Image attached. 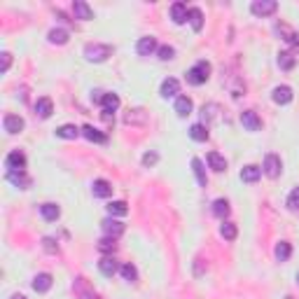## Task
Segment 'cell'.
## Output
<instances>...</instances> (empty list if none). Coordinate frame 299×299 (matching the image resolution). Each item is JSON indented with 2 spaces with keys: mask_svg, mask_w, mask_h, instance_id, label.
<instances>
[{
  "mask_svg": "<svg viewBox=\"0 0 299 299\" xmlns=\"http://www.w3.org/2000/svg\"><path fill=\"white\" fill-rule=\"evenodd\" d=\"M190 138L197 140V143H206V140H208V126H206V124H192Z\"/></svg>",
  "mask_w": 299,
  "mask_h": 299,
  "instance_id": "24",
  "label": "cell"
},
{
  "mask_svg": "<svg viewBox=\"0 0 299 299\" xmlns=\"http://www.w3.org/2000/svg\"><path fill=\"white\" fill-rule=\"evenodd\" d=\"M136 49H138V54L140 56H150V54H155L157 49H159V45H157V40L152 38V35H145V38L138 40Z\"/></svg>",
  "mask_w": 299,
  "mask_h": 299,
  "instance_id": "10",
  "label": "cell"
},
{
  "mask_svg": "<svg viewBox=\"0 0 299 299\" xmlns=\"http://www.w3.org/2000/svg\"><path fill=\"white\" fill-rule=\"evenodd\" d=\"M3 126H5L7 133H21L24 131V126H26V122H24V117L19 115H5V119H3Z\"/></svg>",
  "mask_w": 299,
  "mask_h": 299,
  "instance_id": "8",
  "label": "cell"
},
{
  "mask_svg": "<svg viewBox=\"0 0 299 299\" xmlns=\"http://www.w3.org/2000/svg\"><path fill=\"white\" fill-rule=\"evenodd\" d=\"M40 215L47 220V222H54V220H59V215H61V208H59L56 204H42L40 206Z\"/></svg>",
  "mask_w": 299,
  "mask_h": 299,
  "instance_id": "27",
  "label": "cell"
},
{
  "mask_svg": "<svg viewBox=\"0 0 299 299\" xmlns=\"http://www.w3.org/2000/svg\"><path fill=\"white\" fill-rule=\"evenodd\" d=\"M7 180L12 185H17L19 190H26L31 185V178L26 176V171H7Z\"/></svg>",
  "mask_w": 299,
  "mask_h": 299,
  "instance_id": "16",
  "label": "cell"
},
{
  "mask_svg": "<svg viewBox=\"0 0 299 299\" xmlns=\"http://www.w3.org/2000/svg\"><path fill=\"white\" fill-rule=\"evenodd\" d=\"M297 283H299V271H297Z\"/></svg>",
  "mask_w": 299,
  "mask_h": 299,
  "instance_id": "47",
  "label": "cell"
},
{
  "mask_svg": "<svg viewBox=\"0 0 299 299\" xmlns=\"http://www.w3.org/2000/svg\"><path fill=\"white\" fill-rule=\"evenodd\" d=\"M285 299H294V297H285Z\"/></svg>",
  "mask_w": 299,
  "mask_h": 299,
  "instance_id": "48",
  "label": "cell"
},
{
  "mask_svg": "<svg viewBox=\"0 0 299 299\" xmlns=\"http://www.w3.org/2000/svg\"><path fill=\"white\" fill-rule=\"evenodd\" d=\"M103 112H105V117L110 119V112H115L117 108H119V96L117 94H105L103 96Z\"/></svg>",
  "mask_w": 299,
  "mask_h": 299,
  "instance_id": "25",
  "label": "cell"
},
{
  "mask_svg": "<svg viewBox=\"0 0 299 299\" xmlns=\"http://www.w3.org/2000/svg\"><path fill=\"white\" fill-rule=\"evenodd\" d=\"M208 77H211V63L208 61H197L190 70H187V82L194 84V87L208 82Z\"/></svg>",
  "mask_w": 299,
  "mask_h": 299,
  "instance_id": "2",
  "label": "cell"
},
{
  "mask_svg": "<svg viewBox=\"0 0 299 299\" xmlns=\"http://www.w3.org/2000/svg\"><path fill=\"white\" fill-rule=\"evenodd\" d=\"M98 269H101L103 276L112 278L117 273V269H119V264H117V259L112 257V255H105V257H101V262H98Z\"/></svg>",
  "mask_w": 299,
  "mask_h": 299,
  "instance_id": "14",
  "label": "cell"
},
{
  "mask_svg": "<svg viewBox=\"0 0 299 299\" xmlns=\"http://www.w3.org/2000/svg\"><path fill=\"white\" fill-rule=\"evenodd\" d=\"M42 248H45L47 252H52V255H54V252H59V243H56L54 238H49V236L42 238Z\"/></svg>",
  "mask_w": 299,
  "mask_h": 299,
  "instance_id": "42",
  "label": "cell"
},
{
  "mask_svg": "<svg viewBox=\"0 0 299 299\" xmlns=\"http://www.w3.org/2000/svg\"><path fill=\"white\" fill-rule=\"evenodd\" d=\"M229 201H227V199H215V201H213V215H218L220 220H224L227 218V215H229Z\"/></svg>",
  "mask_w": 299,
  "mask_h": 299,
  "instance_id": "31",
  "label": "cell"
},
{
  "mask_svg": "<svg viewBox=\"0 0 299 299\" xmlns=\"http://www.w3.org/2000/svg\"><path fill=\"white\" fill-rule=\"evenodd\" d=\"M159 94L164 96V98H173V96L180 94V82L176 80V77H166V80L162 82V91Z\"/></svg>",
  "mask_w": 299,
  "mask_h": 299,
  "instance_id": "15",
  "label": "cell"
},
{
  "mask_svg": "<svg viewBox=\"0 0 299 299\" xmlns=\"http://www.w3.org/2000/svg\"><path fill=\"white\" fill-rule=\"evenodd\" d=\"M10 299H28V297H24V294H12Z\"/></svg>",
  "mask_w": 299,
  "mask_h": 299,
  "instance_id": "46",
  "label": "cell"
},
{
  "mask_svg": "<svg viewBox=\"0 0 299 299\" xmlns=\"http://www.w3.org/2000/svg\"><path fill=\"white\" fill-rule=\"evenodd\" d=\"M187 21L192 24L194 31H201V28H204V12H201L199 7H190V12H187Z\"/></svg>",
  "mask_w": 299,
  "mask_h": 299,
  "instance_id": "28",
  "label": "cell"
},
{
  "mask_svg": "<svg viewBox=\"0 0 299 299\" xmlns=\"http://www.w3.org/2000/svg\"><path fill=\"white\" fill-rule=\"evenodd\" d=\"M276 10H278L276 0H255L250 5V12L255 17H271V14H276Z\"/></svg>",
  "mask_w": 299,
  "mask_h": 299,
  "instance_id": "4",
  "label": "cell"
},
{
  "mask_svg": "<svg viewBox=\"0 0 299 299\" xmlns=\"http://www.w3.org/2000/svg\"><path fill=\"white\" fill-rule=\"evenodd\" d=\"M5 166H7V171H24L26 169V155L21 150H12L5 157Z\"/></svg>",
  "mask_w": 299,
  "mask_h": 299,
  "instance_id": "5",
  "label": "cell"
},
{
  "mask_svg": "<svg viewBox=\"0 0 299 299\" xmlns=\"http://www.w3.org/2000/svg\"><path fill=\"white\" fill-rule=\"evenodd\" d=\"M294 63H297V56H294V52H278V66L283 70H292Z\"/></svg>",
  "mask_w": 299,
  "mask_h": 299,
  "instance_id": "32",
  "label": "cell"
},
{
  "mask_svg": "<svg viewBox=\"0 0 299 299\" xmlns=\"http://www.w3.org/2000/svg\"><path fill=\"white\" fill-rule=\"evenodd\" d=\"M287 208L290 211H299V187H294L290 192V197H287Z\"/></svg>",
  "mask_w": 299,
  "mask_h": 299,
  "instance_id": "41",
  "label": "cell"
},
{
  "mask_svg": "<svg viewBox=\"0 0 299 299\" xmlns=\"http://www.w3.org/2000/svg\"><path fill=\"white\" fill-rule=\"evenodd\" d=\"M262 173H264L266 178H271V180H276V178L283 173V162H280L278 155H266L264 157V164H262Z\"/></svg>",
  "mask_w": 299,
  "mask_h": 299,
  "instance_id": "3",
  "label": "cell"
},
{
  "mask_svg": "<svg viewBox=\"0 0 299 299\" xmlns=\"http://www.w3.org/2000/svg\"><path fill=\"white\" fill-rule=\"evenodd\" d=\"M82 136L87 138V140H91V143H108V136L101 133L98 129H94L91 124H84V126H82Z\"/></svg>",
  "mask_w": 299,
  "mask_h": 299,
  "instance_id": "18",
  "label": "cell"
},
{
  "mask_svg": "<svg viewBox=\"0 0 299 299\" xmlns=\"http://www.w3.org/2000/svg\"><path fill=\"white\" fill-rule=\"evenodd\" d=\"M157 162H159V155H157V152H145V155H143V166H145V169L155 166Z\"/></svg>",
  "mask_w": 299,
  "mask_h": 299,
  "instance_id": "43",
  "label": "cell"
},
{
  "mask_svg": "<svg viewBox=\"0 0 299 299\" xmlns=\"http://www.w3.org/2000/svg\"><path fill=\"white\" fill-rule=\"evenodd\" d=\"M103 96H105V91L96 89V91H91V101H94V103H103Z\"/></svg>",
  "mask_w": 299,
  "mask_h": 299,
  "instance_id": "45",
  "label": "cell"
},
{
  "mask_svg": "<svg viewBox=\"0 0 299 299\" xmlns=\"http://www.w3.org/2000/svg\"><path fill=\"white\" fill-rule=\"evenodd\" d=\"M273 255H276V259H278V262H287V259H290V255H292V245L287 243V241H280V243H276V250H273Z\"/></svg>",
  "mask_w": 299,
  "mask_h": 299,
  "instance_id": "30",
  "label": "cell"
},
{
  "mask_svg": "<svg viewBox=\"0 0 299 299\" xmlns=\"http://www.w3.org/2000/svg\"><path fill=\"white\" fill-rule=\"evenodd\" d=\"M192 110H194V103H192L190 96H178V101H176V112H178V117L192 115Z\"/></svg>",
  "mask_w": 299,
  "mask_h": 299,
  "instance_id": "21",
  "label": "cell"
},
{
  "mask_svg": "<svg viewBox=\"0 0 299 299\" xmlns=\"http://www.w3.org/2000/svg\"><path fill=\"white\" fill-rule=\"evenodd\" d=\"M241 124H243L248 131H252V133L262 129V122H259L257 112H252V110H245V112H241Z\"/></svg>",
  "mask_w": 299,
  "mask_h": 299,
  "instance_id": "12",
  "label": "cell"
},
{
  "mask_svg": "<svg viewBox=\"0 0 299 299\" xmlns=\"http://www.w3.org/2000/svg\"><path fill=\"white\" fill-rule=\"evenodd\" d=\"M259 178H262V169L255 166V164H248V166L241 171V180H243V183H257Z\"/></svg>",
  "mask_w": 299,
  "mask_h": 299,
  "instance_id": "22",
  "label": "cell"
},
{
  "mask_svg": "<svg viewBox=\"0 0 299 299\" xmlns=\"http://www.w3.org/2000/svg\"><path fill=\"white\" fill-rule=\"evenodd\" d=\"M80 133H82V129H77L75 124H63V126H59V129H56V136L66 138V140H75Z\"/></svg>",
  "mask_w": 299,
  "mask_h": 299,
  "instance_id": "26",
  "label": "cell"
},
{
  "mask_svg": "<svg viewBox=\"0 0 299 299\" xmlns=\"http://www.w3.org/2000/svg\"><path fill=\"white\" fill-rule=\"evenodd\" d=\"M124 124H129V126H143V124H147V112H145L143 108L129 110V112L124 115Z\"/></svg>",
  "mask_w": 299,
  "mask_h": 299,
  "instance_id": "7",
  "label": "cell"
},
{
  "mask_svg": "<svg viewBox=\"0 0 299 299\" xmlns=\"http://www.w3.org/2000/svg\"><path fill=\"white\" fill-rule=\"evenodd\" d=\"M0 56H3V68H0V70H3V73H7V70H10V66H12V54H10V52H3Z\"/></svg>",
  "mask_w": 299,
  "mask_h": 299,
  "instance_id": "44",
  "label": "cell"
},
{
  "mask_svg": "<svg viewBox=\"0 0 299 299\" xmlns=\"http://www.w3.org/2000/svg\"><path fill=\"white\" fill-rule=\"evenodd\" d=\"M192 169H194V176H197L199 185H201V187H206V185H208V178H206L204 162H201V159H192Z\"/></svg>",
  "mask_w": 299,
  "mask_h": 299,
  "instance_id": "34",
  "label": "cell"
},
{
  "mask_svg": "<svg viewBox=\"0 0 299 299\" xmlns=\"http://www.w3.org/2000/svg\"><path fill=\"white\" fill-rule=\"evenodd\" d=\"M98 250L103 252V255H112V252L117 250V238H110V236H103L101 241H98Z\"/></svg>",
  "mask_w": 299,
  "mask_h": 299,
  "instance_id": "35",
  "label": "cell"
},
{
  "mask_svg": "<svg viewBox=\"0 0 299 299\" xmlns=\"http://www.w3.org/2000/svg\"><path fill=\"white\" fill-rule=\"evenodd\" d=\"M220 234H222V238H227V241H234L236 234H238V229H236V224L234 222H224L222 227H220Z\"/></svg>",
  "mask_w": 299,
  "mask_h": 299,
  "instance_id": "38",
  "label": "cell"
},
{
  "mask_svg": "<svg viewBox=\"0 0 299 299\" xmlns=\"http://www.w3.org/2000/svg\"><path fill=\"white\" fill-rule=\"evenodd\" d=\"M52 112H54V103H52V98H38V101H35V115L40 117V119H49Z\"/></svg>",
  "mask_w": 299,
  "mask_h": 299,
  "instance_id": "13",
  "label": "cell"
},
{
  "mask_svg": "<svg viewBox=\"0 0 299 299\" xmlns=\"http://www.w3.org/2000/svg\"><path fill=\"white\" fill-rule=\"evenodd\" d=\"M103 231H105V236H110V238H119L124 234V222H119V220H115V218H108V220H103Z\"/></svg>",
  "mask_w": 299,
  "mask_h": 299,
  "instance_id": "6",
  "label": "cell"
},
{
  "mask_svg": "<svg viewBox=\"0 0 299 299\" xmlns=\"http://www.w3.org/2000/svg\"><path fill=\"white\" fill-rule=\"evenodd\" d=\"M218 110H220L218 103H206L204 108H201V117H204V122H213V119L218 117Z\"/></svg>",
  "mask_w": 299,
  "mask_h": 299,
  "instance_id": "36",
  "label": "cell"
},
{
  "mask_svg": "<svg viewBox=\"0 0 299 299\" xmlns=\"http://www.w3.org/2000/svg\"><path fill=\"white\" fill-rule=\"evenodd\" d=\"M47 38H49V42H52V45H66V42H68V38H70V33L66 31V28H52Z\"/></svg>",
  "mask_w": 299,
  "mask_h": 299,
  "instance_id": "29",
  "label": "cell"
},
{
  "mask_svg": "<svg viewBox=\"0 0 299 299\" xmlns=\"http://www.w3.org/2000/svg\"><path fill=\"white\" fill-rule=\"evenodd\" d=\"M49 287H52V273H38L33 278V290L35 292H47Z\"/></svg>",
  "mask_w": 299,
  "mask_h": 299,
  "instance_id": "23",
  "label": "cell"
},
{
  "mask_svg": "<svg viewBox=\"0 0 299 299\" xmlns=\"http://www.w3.org/2000/svg\"><path fill=\"white\" fill-rule=\"evenodd\" d=\"M206 162H208V166H211L215 173H222V171H227V159H224L220 152H208Z\"/></svg>",
  "mask_w": 299,
  "mask_h": 299,
  "instance_id": "20",
  "label": "cell"
},
{
  "mask_svg": "<svg viewBox=\"0 0 299 299\" xmlns=\"http://www.w3.org/2000/svg\"><path fill=\"white\" fill-rule=\"evenodd\" d=\"M292 89L287 87V84H278V87L273 89V94H271V98H273V103H278V105H287V103L292 101Z\"/></svg>",
  "mask_w": 299,
  "mask_h": 299,
  "instance_id": "9",
  "label": "cell"
},
{
  "mask_svg": "<svg viewBox=\"0 0 299 299\" xmlns=\"http://www.w3.org/2000/svg\"><path fill=\"white\" fill-rule=\"evenodd\" d=\"M187 12H190V7L185 5V3H173L171 5V19H173V24H185L187 21Z\"/></svg>",
  "mask_w": 299,
  "mask_h": 299,
  "instance_id": "17",
  "label": "cell"
},
{
  "mask_svg": "<svg viewBox=\"0 0 299 299\" xmlns=\"http://www.w3.org/2000/svg\"><path fill=\"white\" fill-rule=\"evenodd\" d=\"M91 194L98 199H108L110 194H112V185L108 183V180H94V185H91Z\"/></svg>",
  "mask_w": 299,
  "mask_h": 299,
  "instance_id": "19",
  "label": "cell"
},
{
  "mask_svg": "<svg viewBox=\"0 0 299 299\" xmlns=\"http://www.w3.org/2000/svg\"><path fill=\"white\" fill-rule=\"evenodd\" d=\"M73 14H75V19H80V21L94 19V10H91L84 0H75L73 3Z\"/></svg>",
  "mask_w": 299,
  "mask_h": 299,
  "instance_id": "11",
  "label": "cell"
},
{
  "mask_svg": "<svg viewBox=\"0 0 299 299\" xmlns=\"http://www.w3.org/2000/svg\"><path fill=\"white\" fill-rule=\"evenodd\" d=\"M119 273H122V278L129 280V283H136L138 280V269L133 264H122L119 266Z\"/></svg>",
  "mask_w": 299,
  "mask_h": 299,
  "instance_id": "37",
  "label": "cell"
},
{
  "mask_svg": "<svg viewBox=\"0 0 299 299\" xmlns=\"http://www.w3.org/2000/svg\"><path fill=\"white\" fill-rule=\"evenodd\" d=\"M75 285H77V290H80V297L82 299H98L94 292H89V290H87V285H84V278H77V280H75Z\"/></svg>",
  "mask_w": 299,
  "mask_h": 299,
  "instance_id": "40",
  "label": "cell"
},
{
  "mask_svg": "<svg viewBox=\"0 0 299 299\" xmlns=\"http://www.w3.org/2000/svg\"><path fill=\"white\" fill-rule=\"evenodd\" d=\"M108 213H110V218H122V215H126V213H129L126 201H110V204H108Z\"/></svg>",
  "mask_w": 299,
  "mask_h": 299,
  "instance_id": "33",
  "label": "cell"
},
{
  "mask_svg": "<svg viewBox=\"0 0 299 299\" xmlns=\"http://www.w3.org/2000/svg\"><path fill=\"white\" fill-rule=\"evenodd\" d=\"M157 54L162 61H171V59H176V49L171 47V45H162V47L157 49Z\"/></svg>",
  "mask_w": 299,
  "mask_h": 299,
  "instance_id": "39",
  "label": "cell"
},
{
  "mask_svg": "<svg viewBox=\"0 0 299 299\" xmlns=\"http://www.w3.org/2000/svg\"><path fill=\"white\" fill-rule=\"evenodd\" d=\"M108 56H112V47L110 45H101V42H89L84 47V59L91 63H101Z\"/></svg>",
  "mask_w": 299,
  "mask_h": 299,
  "instance_id": "1",
  "label": "cell"
}]
</instances>
